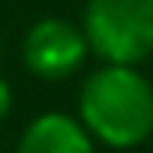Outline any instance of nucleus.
<instances>
[{
  "instance_id": "20e7f679",
  "label": "nucleus",
  "mask_w": 153,
  "mask_h": 153,
  "mask_svg": "<svg viewBox=\"0 0 153 153\" xmlns=\"http://www.w3.org/2000/svg\"><path fill=\"white\" fill-rule=\"evenodd\" d=\"M17 153H95V140L68 112H44L27 123Z\"/></svg>"
},
{
  "instance_id": "7ed1b4c3",
  "label": "nucleus",
  "mask_w": 153,
  "mask_h": 153,
  "mask_svg": "<svg viewBox=\"0 0 153 153\" xmlns=\"http://www.w3.org/2000/svg\"><path fill=\"white\" fill-rule=\"evenodd\" d=\"M24 68L38 78L58 82V78L75 75L88 58V41L82 27H75L65 17H44V21L31 24L21 44Z\"/></svg>"
},
{
  "instance_id": "f03ea898",
  "label": "nucleus",
  "mask_w": 153,
  "mask_h": 153,
  "mask_svg": "<svg viewBox=\"0 0 153 153\" xmlns=\"http://www.w3.org/2000/svg\"><path fill=\"white\" fill-rule=\"evenodd\" d=\"M82 34L105 65H140L153 55V0H88Z\"/></svg>"
},
{
  "instance_id": "f257e3e1",
  "label": "nucleus",
  "mask_w": 153,
  "mask_h": 153,
  "mask_svg": "<svg viewBox=\"0 0 153 153\" xmlns=\"http://www.w3.org/2000/svg\"><path fill=\"white\" fill-rule=\"evenodd\" d=\"M88 136L109 150H133L153 133V85L136 65H102L78 92Z\"/></svg>"
},
{
  "instance_id": "39448f33",
  "label": "nucleus",
  "mask_w": 153,
  "mask_h": 153,
  "mask_svg": "<svg viewBox=\"0 0 153 153\" xmlns=\"http://www.w3.org/2000/svg\"><path fill=\"white\" fill-rule=\"evenodd\" d=\"M10 102H14V95H10V85H7V78L0 75V123H4V116L10 112Z\"/></svg>"
}]
</instances>
